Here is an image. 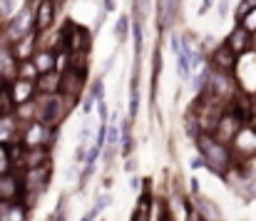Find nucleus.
Returning <instances> with one entry per match:
<instances>
[{
  "mask_svg": "<svg viewBox=\"0 0 256 221\" xmlns=\"http://www.w3.org/2000/svg\"><path fill=\"white\" fill-rule=\"evenodd\" d=\"M194 142H196V149H199V154H202V159H204L206 169H209V172H214L216 176H222V179H224V174L236 164V162H234V154H232V147H229V144H224V142H219L214 134L202 132Z\"/></svg>",
  "mask_w": 256,
  "mask_h": 221,
  "instance_id": "nucleus-1",
  "label": "nucleus"
},
{
  "mask_svg": "<svg viewBox=\"0 0 256 221\" xmlns=\"http://www.w3.org/2000/svg\"><path fill=\"white\" fill-rule=\"evenodd\" d=\"M75 100L72 97H65V94H40V102H38V122L48 124V127H55L58 122H62L68 117V112L72 110Z\"/></svg>",
  "mask_w": 256,
  "mask_h": 221,
  "instance_id": "nucleus-2",
  "label": "nucleus"
},
{
  "mask_svg": "<svg viewBox=\"0 0 256 221\" xmlns=\"http://www.w3.org/2000/svg\"><path fill=\"white\" fill-rule=\"evenodd\" d=\"M30 32H35V10H32V8H22V10L15 12V15L8 20V25L2 28V40H8L10 48H12V45H18L22 38H28Z\"/></svg>",
  "mask_w": 256,
  "mask_h": 221,
  "instance_id": "nucleus-3",
  "label": "nucleus"
},
{
  "mask_svg": "<svg viewBox=\"0 0 256 221\" xmlns=\"http://www.w3.org/2000/svg\"><path fill=\"white\" fill-rule=\"evenodd\" d=\"M58 140V130L55 127H48L42 122H30V124H22V132H20V144L25 149H50Z\"/></svg>",
  "mask_w": 256,
  "mask_h": 221,
  "instance_id": "nucleus-4",
  "label": "nucleus"
},
{
  "mask_svg": "<svg viewBox=\"0 0 256 221\" xmlns=\"http://www.w3.org/2000/svg\"><path fill=\"white\" fill-rule=\"evenodd\" d=\"M229 147L236 164H249L256 156V124H244Z\"/></svg>",
  "mask_w": 256,
  "mask_h": 221,
  "instance_id": "nucleus-5",
  "label": "nucleus"
},
{
  "mask_svg": "<svg viewBox=\"0 0 256 221\" xmlns=\"http://www.w3.org/2000/svg\"><path fill=\"white\" fill-rule=\"evenodd\" d=\"M22 179V192L25 194H35V196H42L50 186V179H52V162L38 166V169H28L20 174Z\"/></svg>",
  "mask_w": 256,
  "mask_h": 221,
  "instance_id": "nucleus-6",
  "label": "nucleus"
},
{
  "mask_svg": "<svg viewBox=\"0 0 256 221\" xmlns=\"http://www.w3.org/2000/svg\"><path fill=\"white\" fill-rule=\"evenodd\" d=\"M22 179L20 172H10L0 176V202L2 204H20L22 202Z\"/></svg>",
  "mask_w": 256,
  "mask_h": 221,
  "instance_id": "nucleus-7",
  "label": "nucleus"
},
{
  "mask_svg": "<svg viewBox=\"0 0 256 221\" xmlns=\"http://www.w3.org/2000/svg\"><path fill=\"white\" fill-rule=\"evenodd\" d=\"M242 127H244V122H242V120H239V117H236V114H234V112L226 107L224 117L216 122V127H214V132H212V134H214L219 142L232 144V142H234V137L239 134V130H242Z\"/></svg>",
  "mask_w": 256,
  "mask_h": 221,
  "instance_id": "nucleus-8",
  "label": "nucleus"
},
{
  "mask_svg": "<svg viewBox=\"0 0 256 221\" xmlns=\"http://www.w3.org/2000/svg\"><path fill=\"white\" fill-rule=\"evenodd\" d=\"M224 45L236 55V58H242V55H249V52H254V35L252 32H246L242 25H236L229 35H226V40H224Z\"/></svg>",
  "mask_w": 256,
  "mask_h": 221,
  "instance_id": "nucleus-9",
  "label": "nucleus"
},
{
  "mask_svg": "<svg viewBox=\"0 0 256 221\" xmlns=\"http://www.w3.org/2000/svg\"><path fill=\"white\" fill-rule=\"evenodd\" d=\"M85 74L87 70H80V68H70L68 72H62V77H60V94L78 100L82 94V90H85Z\"/></svg>",
  "mask_w": 256,
  "mask_h": 221,
  "instance_id": "nucleus-10",
  "label": "nucleus"
},
{
  "mask_svg": "<svg viewBox=\"0 0 256 221\" xmlns=\"http://www.w3.org/2000/svg\"><path fill=\"white\" fill-rule=\"evenodd\" d=\"M58 5H60V0H45L35 8V32L38 35L52 30V22L58 18V10H60Z\"/></svg>",
  "mask_w": 256,
  "mask_h": 221,
  "instance_id": "nucleus-11",
  "label": "nucleus"
},
{
  "mask_svg": "<svg viewBox=\"0 0 256 221\" xmlns=\"http://www.w3.org/2000/svg\"><path fill=\"white\" fill-rule=\"evenodd\" d=\"M192 206L196 209V214L204 221H224V214H222V206L206 196V194H199V196H192Z\"/></svg>",
  "mask_w": 256,
  "mask_h": 221,
  "instance_id": "nucleus-12",
  "label": "nucleus"
},
{
  "mask_svg": "<svg viewBox=\"0 0 256 221\" xmlns=\"http://www.w3.org/2000/svg\"><path fill=\"white\" fill-rule=\"evenodd\" d=\"M236 55L222 42L219 48H214V52H212V58H209V65L214 68V70H219V72H226V74H234V68H236Z\"/></svg>",
  "mask_w": 256,
  "mask_h": 221,
  "instance_id": "nucleus-13",
  "label": "nucleus"
},
{
  "mask_svg": "<svg viewBox=\"0 0 256 221\" xmlns=\"http://www.w3.org/2000/svg\"><path fill=\"white\" fill-rule=\"evenodd\" d=\"M179 8H182V0H157V22H160V30H170L172 25L176 22Z\"/></svg>",
  "mask_w": 256,
  "mask_h": 221,
  "instance_id": "nucleus-14",
  "label": "nucleus"
},
{
  "mask_svg": "<svg viewBox=\"0 0 256 221\" xmlns=\"http://www.w3.org/2000/svg\"><path fill=\"white\" fill-rule=\"evenodd\" d=\"M20 132H22V124L18 122L15 114L0 117V144H20Z\"/></svg>",
  "mask_w": 256,
  "mask_h": 221,
  "instance_id": "nucleus-15",
  "label": "nucleus"
},
{
  "mask_svg": "<svg viewBox=\"0 0 256 221\" xmlns=\"http://www.w3.org/2000/svg\"><path fill=\"white\" fill-rule=\"evenodd\" d=\"M35 92H38V87H35L32 80H20V77H15V80L10 82V94H12V100H15V107H18V104H25V102H32Z\"/></svg>",
  "mask_w": 256,
  "mask_h": 221,
  "instance_id": "nucleus-16",
  "label": "nucleus"
},
{
  "mask_svg": "<svg viewBox=\"0 0 256 221\" xmlns=\"http://www.w3.org/2000/svg\"><path fill=\"white\" fill-rule=\"evenodd\" d=\"M30 60H32V65L38 68V72H40V74L55 72L58 52H55V50H35V55H32Z\"/></svg>",
  "mask_w": 256,
  "mask_h": 221,
  "instance_id": "nucleus-17",
  "label": "nucleus"
},
{
  "mask_svg": "<svg viewBox=\"0 0 256 221\" xmlns=\"http://www.w3.org/2000/svg\"><path fill=\"white\" fill-rule=\"evenodd\" d=\"M60 72H48V74H40L35 87L40 94H60Z\"/></svg>",
  "mask_w": 256,
  "mask_h": 221,
  "instance_id": "nucleus-18",
  "label": "nucleus"
},
{
  "mask_svg": "<svg viewBox=\"0 0 256 221\" xmlns=\"http://www.w3.org/2000/svg\"><path fill=\"white\" fill-rule=\"evenodd\" d=\"M150 214H152V194L142 192L134 209H132V219L130 221H150Z\"/></svg>",
  "mask_w": 256,
  "mask_h": 221,
  "instance_id": "nucleus-19",
  "label": "nucleus"
},
{
  "mask_svg": "<svg viewBox=\"0 0 256 221\" xmlns=\"http://www.w3.org/2000/svg\"><path fill=\"white\" fill-rule=\"evenodd\" d=\"M176 74H179L182 80H189V77H192V58H189L184 50L176 52Z\"/></svg>",
  "mask_w": 256,
  "mask_h": 221,
  "instance_id": "nucleus-20",
  "label": "nucleus"
},
{
  "mask_svg": "<svg viewBox=\"0 0 256 221\" xmlns=\"http://www.w3.org/2000/svg\"><path fill=\"white\" fill-rule=\"evenodd\" d=\"M18 77L20 80H32V82H38V68L32 65V60H20V65H18Z\"/></svg>",
  "mask_w": 256,
  "mask_h": 221,
  "instance_id": "nucleus-21",
  "label": "nucleus"
},
{
  "mask_svg": "<svg viewBox=\"0 0 256 221\" xmlns=\"http://www.w3.org/2000/svg\"><path fill=\"white\" fill-rule=\"evenodd\" d=\"M134 149V140H132V130H130V120L122 124V154L130 156Z\"/></svg>",
  "mask_w": 256,
  "mask_h": 221,
  "instance_id": "nucleus-22",
  "label": "nucleus"
},
{
  "mask_svg": "<svg viewBox=\"0 0 256 221\" xmlns=\"http://www.w3.org/2000/svg\"><path fill=\"white\" fill-rule=\"evenodd\" d=\"M10 172H15L12 159H10V149H8V144H0V176L10 174Z\"/></svg>",
  "mask_w": 256,
  "mask_h": 221,
  "instance_id": "nucleus-23",
  "label": "nucleus"
},
{
  "mask_svg": "<svg viewBox=\"0 0 256 221\" xmlns=\"http://www.w3.org/2000/svg\"><path fill=\"white\" fill-rule=\"evenodd\" d=\"M132 28H130V18L127 15H120L117 18V28H114V35H117V40L120 42H124V38H127V32H130Z\"/></svg>",
  "mask_w": 256,
  "mask_h": 221,
  "instance_id": "nucleus-24",
  "label": "nucleus"
},
{
  "mask_svg": "<svg viewBox=\"0 0 256 221\" xmlns=\"http://www.w3.org/2000/svg\"><path fill=\"white\" fill-rule=\"evenodd\" d=\"M137 110H140V90H137V80L132 82V100H130V120L137 117Z\"/></svg>",
  "mask_w": 256,
  "mask_h": 221,
  "instance_id": "nucleus-25",
  "label": "nucleus"
},
{
  "mask_svg": "<svg viewBox=\"0 0 256 221\" xmlns=\"http://www.w3.org/2000/svg\"><path fill=\"white\" fill-rule=\"evenodd\" d=\"M132 35H134V50L140 52V50H142V40H144V38H142V18L134 20V25H132Z\"/></svg>",
  "mask_w": 256,
  "mask_h": 221,
  "instance_id": "nucleus-26",
  "label": "nucleus"
},
{
  "mask_svg": "<svg viewBox=\"0 0 256 221\" xmlns=\"http://www.w3.org/2000/svg\"><path fill=\"white\" fill-rule=\"evenodd\" d=\"M236 25H242L246 32L256 35V8L252 10V12H249V15H246V18H244V20H242V22H236Z\"/></svg>",
  "mask_w": 256,
  "mask_h": 221,
  "instance_id": "nucleus-27",
  "label": "nucleus"
},
{
  "mask_svg": "<svg viewBox=\"0 0 256 221\" xmlns=\"http://www.w3.org/2000/svg\"><path fill=\"white\" fill-rule=\"evenodd\" d=\"M110 204H112V194H100V196H97V202H94V206H92V209H94V212H97V214H100V212H104V209H107V206H110Z\"/></svg>",
  "mask_w": 256,
  "mask_h": 221,
  "instance_id": "nucleus-28",
  "label": "nucleus"
},
{
  "mask_svg": "<svg viewBox=\"0 0 256 221\" xmlns=\"http://www.w3.org/2000/svg\"><path fill=\"white\" fill-rule=\"evenodd\" d=\"M87 94H92V97L100 102V100H102V94H104V82H102V80H94V84L90 87V92H87Z\"/></svg>",
  "mask_w": 256,
  "mask_h": 221,
  "instance_id": "nucleus-29",
  "label": "nucleus"
},
{
  "mask_svg": "<svg viewBox=\"0 0 256 221\" xmlns=\"http://www.w3.org/2000/svg\"><path fill=\"white\" fill-rule=\"evenodd\" d=\"M117 137H120V127L107 124V147H117Z\"/></svg>",
  "mask_w": 256,
  "mask_h": 221,
  "instance_id": "nucleus-30",
  "label": "nucleus"
},
{
  "mask_svg": "<svg viewBox=\"0 0 256 221\" xmlns=\"http://www.w3.org/2000/svg\"><path fill=\"white\" fill-rule=\"evenodd\" d=\"M87 152H90L87 144H80V147L75 149V162H78V164H85L87 162Z\"/></svg>",
  "mask_w": 256,
  "mask_h": 221,
  "instance_id": "nucleus-31",
  "label": "nucleus"
},
{
  "mask_svg": "<svg viewBox=\"0 0 256 221\" xmlns=\"http://www.w3.org/2000/svg\"><path fill=\"white\" fill-rule=\"evenodd\" d=\"M12 8H15V0H0V12L2 15H10Z\"/></svg>",
  "mask_w": 256,
  "mask_h": 221,
  "instance_id": "nucleus-32",
  "label": "nucleus"
},
{
  "mask_svg": "<svg viewBox=\"0 0 256 221\" xmlns=\"http://www.w3.org/2000/svg\"><path fill=\"white\" fill-rule=\"evenodd\" d=\"M94 102H97V100H94L92 94H85V100H82V114H90V110H92Z\"/></svg>",
  "mask_w": 256,
  "mask_h": 221,
  "instance_id": "nucleus-33",
  "label": "nucleus"
},
{
  "mask_svg": "<svg viewBox=\"0 0 256 221\" xmlns=\"http://www.w3.org/2000/svg\"><path fill=\"white\" fill-rule=\"evenodd\" d=\"M97 112H100V122H104V124H107V104H104V100H100V102H97Z\"/></svg>",
  "mask_w": 256,
  "mask_h": 221,
  "instance_id": "nucleus-34",
  "label": "nucleus"
},
{
  "mask_svg": "<svg viewBox=\"0 0 256 221\" xmlns=\"http://www.w3.org/2000/svg\"><path fill=\"white\" fill-rule=\"evenodd\" d=\"M219 18H226L229 15V0H219Z\"/></svg>",
  "mask_w": 256,
  "mask_h": 221,
  "instance_id": "nucleus-35",
  "label": "nucleus"
},
{
  "mask_svg": "<svg viewBox=\"0 0 256 221\" xmlns=\"http://www.w3.org/2000/svg\"><path fill=\"white\" fill-rule=\"evenodd\" d=\"M214 5V0H202V8H199V15H204V12H209V8Z\"/></svg>",
  "mask_w": 256,
  "mask_h": 221,
  "instance_id": "nucleus-36",
  "label": "nucleus"
},
{
  "mask_svg": "<svg viewBox=\"0 0 256 221\" xmlns=\"http://www.w3.org/2000/svg\"><path fill=\"white\" fill-rule=\"evenodd\" d=\"M97 219V212H94V209H90V212H85V214H82V219L80 221H94Z\"/></svg>",
  "mask_w": 256,
  "mask_h": 221,
  "instance_id": "nucleus-37",
  "label": "nucleus"
},
{
  "mask_svg": "<svg viewBox=\"0 0 256 221\" xmlns=\"http://www.w3.org/2000/svg\"><path fill=\"white\" fill-rule=\"evenodd\" d=\"M202 166H206L204 159H202V156H194V159H192V169H202Z\"/></svg>",
  "mask_w": 256,
  "mask_h": 221,
  "instance_id": "nucleus-38",
  "label": "nucleus"
},
{
  "mask_svg": "<svg viewBox=\"0 0 256 221\" xmlns=\"http://www.w3.org/2000/svg\"><path fill=\"white\" fill-rule=\"evenodd\" d=\"M102 5H104V12H112L114 10V0H102Z\"/></svg>",
  "mask_w": 256,
  "mask_h": 221,
  "instance_id": "nucleus-39",
  "label": "nucleus"
},
{
  "mask_svg": "<svg viewBox=\"0 0 256 221\" xmlns=\"http://www.w3.org/2000/svg\"><path fill=\"white\" fill-rule=\"evenodd\" d=\"M130 186H132L134 192H140V176H132V182H130Z\"/></svg>",
  "mask_w": 256,
  "mask_h": 221,
  "instance_id": "nucleus-40",
  "label": "nucleus"
},
{
  "mask_svg": "<svg viewBox=\"0 0 256 221\" xmlns=\"http://www.w3.org/2000/svg\"><path fill=\"white\" fill-rule=\"evenodd\" d=\"M40 2H45V0H28V8H32V10H35Z\"/></svg>",
  "mask_w": 256,
  "mask_h": 221,
  "instance_id": "nucleus-41",
  "label": "nucleus"
},
{
  "mask_svg": "<svg viewBox=\"0 0 256 221\" xmlns=\"http://www.w3.org/2000/svg\"><path fill=\"white\" fill-rule=\"evenodd\" d=\"M127 172H134V159H127V166H124Z\"/></svg>",
  "mask_w": 256,
  "mask_h": 221,
  "instance_id": "nucleus-42",
  "label": "nucleus"
},
{
  "mask_svg": "<svg viewBox=\"0 0 256 221\" xmlns=\"http://www.w3.org/2000/svg\"><path fill=\"white\" fill-rule=\"evenodd\" d=\"M254 52H256V35H254Z\"/></svg>",
  "mask_w": 256,
  "mask_h": 221,
  "instance_id": "nucleus-43",
  "label": "nucleus"
}]
</instances>
